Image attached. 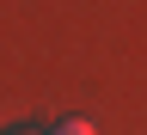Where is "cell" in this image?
Returning <instances> with one entry per match:
<instances>
[{
	"instance_id": "obj_1",
	"label": "cell",
	"mask_w": 147,
	"mask_h": 135,
	"mask_svg": "<svg viewBox=\"0 0 147 135\" xmlns=\"http://www.w3.org/2000/svg\"><path fill=\"white\" fill-rule=\"evenodd\" d=\"M49 135H98V129H92V123H80V117H67V123H55Z\"/></svg>"
},
{
	"instance_id": "obj_2",
	"label": "cell",
	"mask_w": 147,
	"mask_h": 135,
	"mask_svg": "<svg viewBox=\"0 0 147 135\" xmlns=\"http://www.w3.org/2000/svg\"><path fill=\"white\" fill-rule=\"evenodd\" d=\"M12 135H31V129H12Z\"/></svg>"
}]
</instances>
